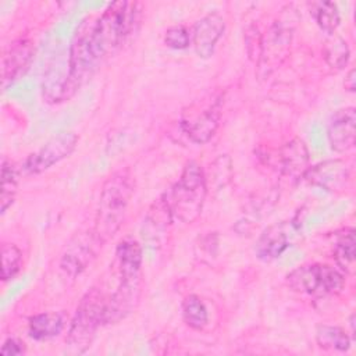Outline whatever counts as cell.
I'll use <instances>...</instances> for the list:
<instances>
[{"mask_svg":"<svg viewBox=\"0 0 356 356\" xmlns=\"http://www.w3.org/2000/svg\"><path fill=\"white\" fill-rule=\"evenodd\" d=\"M220 104L221 99L217 97L203 107L192 106L182 114L181 128L193 143L203 145L213 138L220 124Z\"/></svg>","mask_w":356,"mask_h":356,"instance_id":"obj_8","label":"cell"},{"mask_svg":"<svg viewBox=\"0 0 356 356\" xmlns=\"http://www.w3.org/2000/svg\"><path fill=\"white\" fill-rule=\"evenodd\" d=\"M289 246L288 232L284 222H277L267 227L259 236L254 253L261 261H273L278 259Z\"/></svg>","mask_w":356,"mask_h":356,"instance_id":"obj_16","label":"cell"},{"mask_svg":"<svg viewBox=\"0 0 356 356\" xmlns=\"http://www.w3.org/2000/svg\"><path fill=\"white\" fill-rule=\"evenodd\" d=\"M76 143V134L63 131L47 140L38 152L29 154L24 163V170L29 174H40L67 159L75 150Z\"/></svg>","mask_w":356,"mask_h":356,"instance_id":"obj_9","label":"cell"},{"mask_svg":"<svg viewBox=\"0 0 356 356\" xmlns=\"http://www.w3.org/2000/svg\"><path fill=\"white\" fill-rule=\"evenodd\" d=\"M349 56L350 51L348 43L342 38L334 36L330 40H327L324 46V58L332 70L339 71L345 68V65L349 61Z\"/></svg>","mask_w":356,"mask_h":356,"instance_id":"obj_25","label":"cell"},{"mask_svg":"<svg viewBox=\"0 0 356 356\" xmlns=\"http://www.w3.org/2000/svg\"><path fill=\"white\" fill-rule=\"evenodd\" d=\"M343 86H345V89H346L348 92H355V86H356V83H355V70H353V68H350V70H349V72L346 74V76H345V82H343Z\"/></svg>","mask_w":356,"mask_h":356,"instance_id":"obj_30","label":"cell"},{"mask_svg":"<svg viewBox=\"0 0 356 356\" xmlns=\"http://www.w3.org/2000/svg\"><path fill=\"white\" fill-rule=\"evenodd\" d=\"M142 293V277L120 278L117 289L107 298L104 325L115 324L128 317L138 306Z\"/></svg>","mask_w":356,"mask_h":356,"instance_id":"obj_10","label":"cell"},{"mask_svg":"<svg viewBox=\"0 0 356 356\" xmlns=\"http://www.w3.org/2000/svg\"><path fill=\"white\" fill-rule=\"evenodd\" d=\"M174 221L172 216L170 213V209L165 203L164 196L161 195L159 199L153 202L150 206L146 218L143 221V238L147 241H152L153 243H157L161 235L168 228L170 222Z\"/></svg>","mask_w":356,"mask_h":356,"instance_id":"obj_17","label":"cell"},{"mask_svg":"<svg viewBox=\"0 0 356 356\" xmlns=\"http://www.w3.org/2000/svg\"><path fill=\"white\" fill-rule=\"evenodd\" d=\"M135 191V178L128 167L114 171L103 182L93 231L103 242H108L121 228L128 204Z\"/></svg>","mask_w":356,"mask_h":356,"instance_id":"obj_2","label":"cell"},{"mask_svg":"<svg viewBox=\"0 0 356 356\" xmlns=\"http://www.w3.org/2000/svg\"><path fill=\"white\" fill-rule=\"evenodd\" d=\"M309 150L305 142L299 138H293L280 149L278 165L280 171L289 181H299L305 177L310 164Z\"/></svg>","mask_w":356,"mask_h":356,"instance_id":"obj_15","label":"cell"},{"mask_svg":"<svg viewBox=\"0 0 356 356\" xmlns=\"http://www.w3.org/2000/svg\"><path fill=\"white\" fill-rule=\"evenodd\" d=\"M19 172L15 164L8 160L3 159L1 161V195H0V211L4 214L7 209L13 204L18 188Z\"/></svg>","mask_w":356,"mask_h":356,"instance_id":"obj_22","label":"cell"},{"mask_svg":"<svg viewBox=\"0 0 356 356\" xmlns=\"http://www.w3.org/2000/svg\"><path fill=\"white\" fill-rule=\"evenodd\" d=\"M293 35V24L291 19H278L261 38V51L256 63L257 76L268 78L275 72L289 56Z\"/></svg>","mask_w":356,"mask_h":356,"instance_id":"obj_6","label":"cell"},{"mask_svg":"<svg viewBox=\"0 0 356 356\" xmlns=\"http://www.w3.org/2000/svg\"><path fill=\"white\" fill-rule=\"evenodd\" d=\"M349 325H350V334H352V337H355V314H350Z\"/></svg>","mask_w":356,"mask_h":356,"instance_id":"obj_31","label":"cell"},{"mask_svg":"<svg viewBox=\"0 0 356 356\" xmlns=\"http://www.w3.org/2000/svg\"><path fill=\"white\" fill-rule=\"evenodd\" d=\"M316 342L324 350L346 352L350 348V337L338 325L320 324L316 330Z\"/></svg>","mask_w":356,"mask_h":356,"instance_id":"obj_20","label":"cell"},{"mask_svg":"<svg viewBox=\"0 0 356 356\" xmlns=\"http://www.w3.org/2000/svg\"><path fill=\"white\" fill-rule=\"evenodd\" d=\"M286 285L298 293L321 299L337 295L343 289L345 273L330 264H303L286 275Z\"/></svg>","mask_w":356,"mask_h":356,"instance_id":"obj_5","label":"cell"},{"mask_svg":"<svg viewBox=\"0 0 356 356\" xmlns=\"http://www.w3.org/2000/svg\"><path fill=\"white\" fill-rule=\"evenodd\" d=\"M356 136V110L345 107L337 110L328 122L327 138L330 147L337 153H345L355 146Z\"/></svg>","mask_w":356,"mask_h":356,"instance_id":"obj_14","label":"cell"},{"mask_svg":"<svg viewBox=\"0 0 356 356\" xmlns=\"http://www.w3.org/2000/svg\"><path fill=\"white\" fill-rule=\"evenodd\" d=\"M115 259L118 266L120 278L124 277H142V246L132 238L122 239L115 249Z\"/></svg>","mask_w":356,"mask_h":356,"instance_id":"obj_18","label":"cell"},{"mask_svg":"<svg viewBox=\"0 0 356 356\" xmlns=\"http://www.w3.org/2000/svg\"><path fill=\"white\" fill-rule=\"evenodd\" d=\"M261 38L263 35L259 32L256 25H250L246 28L245 31V46H246V51L249 58L256 64L259 57H260V51H261Z\"/></svg>","mask_w":356,"mask_h":356,"instance_id":"obj_28","label":"cell"},{"mask_svg":"<svg viewBox=\"0 0 356 356\" xmlns=\"http://www.w3.org/2000/svg\"><path fill=\"white\" fill-rule=\"evenodd\" d=\"M355 229L345 228L337 234L334 242V259L338 268L345 271H352L355 266Z\"/></svg>","mask_w":356,"mask_h":356,"instance_id":"obj_21","label":"cell"},{"mask_svg":"<svg viewBox=\"0 0 356 356\" xmlns=\"http://www.w3.org/2000/svg\"><path fill=\"white\" fill-rule=\"evenodd\" d=\"M310 13L314 17L316 24L324 33L332 35L337 31L341 18H339V11L335 3L332 1L313 3Z\"/></svg>","mask_w":356,"mask_h":356,"instance_id":"obj_24","label":"cell"},{"mask_svg":"<svg viewBox=\"0 0 356 356\" xmlns=\"http://www.w3.org/2000/svg\"><path fill=\"white\" fill-rule=\"evenodd\" d=\"M140 17L139 3L114 1L96 19L82 22L68 50L70 79L82 86L102 61L117 51L136 31Z\"/></svg>","mask_w":356,"mask_h":356,"instance_id":"obj_1","label":"cell"},{"mask_svg":"<svg viewBox=\"0 0 356 356\" xmlns=\"http://www.w3.org/2000/svg\"><path fill=\"white\" fill-rule=\"evenodd\" d=\"M26 348H25V343L17 338H7L4 341V343L1 345V349H0V353L3 356H18V355H22L25 353Z\"/></svg>","mask_w":356,"mask_h":356,"instance_id":"obj_29","label":"cell"},{"mask_svg":"<svg viewBox=\"0 0 356 356\" xmlns=\"http://www.w3.org/2000/svg\"><path fill=\"white\" fill-rule=\"evenodd\" d=\"M207 195V178L196 161H188L178 181L163 193L172 220L184 224L195 222L202 214Z\"/></svg>","mask_w":356,"mask_h":356,"instance_id":"obj_3","label":"cell"},{"mask_svg":"<svg viewBox=\"0 0 356 356\" xmlns=\"http://www.w3.org/2000/svg\"><path fill=\"white\" fill-rule=\"evenodd\" d=\"M164 43L174 50H184L191 44V33L184 25H172L164 33Z\"/></svg>","mask_w":356,"mask_h":356,"instance_id":"obj_27","label":"cell"},{"mask_svg":"<svg viewBox=\"0 0 356 356\" xmlns=\"http://www.w3.org/2000/svg\"><path fill=\"white\" fill-rule=\"evenodd\" d=\"M22 267V252L14 243L1 245V280H13Z\"/></svg>","mask_w":356,"mask_h":356,"instance_id":"obj_26","label":"cell"},{"mask_svg":"<svg viewBox=\"0 0 356 356\" xmlns=\"http://www.w3.org/2000/svg\"><path fill=\"white\" fill-rule=\"evenodd\" d=\"M103 245L93 228L76 232L61 254L60 268L71 278L81 275L97 257Z\"/></svg>","mask_w":356,"mask_h":356,"instance_id":"obj_7","label":"cell"},{"mask_svg":"<svg viewBox=\"0 0 356 356\" xmlns=\"http://www.w3.org/2000/svg\"><path fill=\"white\" fill-rule=\"evenodd\" d=\"M225 31V21L221 14L213 11L202 17L193 25L191 43L196 54L202 58H210L214 54L216 44Z\"/></svg>","mask_w":356,"mask_h":356,"instance_id":"obj_12","label":"cell"},{"mask_svg":"<svg viewBox=\"0 0 356 356\" xmlns=\"http://www.w3.org/2000/svg\"><path fill=\"white\" fill-rule=\"evenodd\" d=\"M33 54L35 46L32 40L26 38H19L8 44L1 60V81L4 89L25 75L33 60Z\"/></svg>","mask_w":356,"mask_h":356,"instance_id":"obj_11","label":"cell"},{"mask_svg":"<svg viewBox=\"0 0 356 356\" xmlns=\"http://www.w3.org/2000/svg\"><path fill=\"white\" fill-rule=\"evenodd\" d=\"M106 302L107 298L99 288H90L82 296L65 338L70 353H83L89 349L97 330L104 325Z\"/></svg>","mask_w":356,"mask_h":356,"instance_id":"obj_4","label":"cell"},{"mask_svg":"<svg viewBox=\"0 0 356 356\" xmlns=\"http://www.w3.org/2000/svg\"><path fill=\"white\" fill-rule=\"evenodd\" d=\"M64 330V317L57 312H44L29 318L28 332L36 341H47L58 337Z\"/></svg>","mask_w":356,"mask_h":356,"instance_id":"obj_19","label":"cell"},{"mask_svg":"<svg viewBox=\"0 0 356 356\" xmlns=\"http://www.w3.org/2000/svg\"><path fill=\"white\" fill-rule=\"evenodd\" d=\"M310 185L327 192H341L349 181V165L339 159L310 165L303 177Z\"/></svg>","mask_w":356,"mask_h":356,"instance_id":"obj_13","label":"cell"},{"mask_svg":"<svg viewBox=\"0 0 356 356\" xmlns=\"http://www.w3.org/2000/svg\"><path fill=\"white\" fill-rule=\"evenodd\" d=\"M182 317L188 327L200 331L209 323V312L197 295H189L182 302Z\"/></svg>","mask_w":356,"mask_h":356,"instance_id":"obj_23","label":"cell"}]
</instances>
